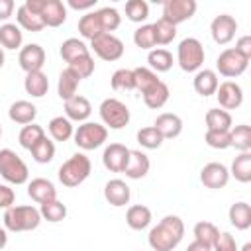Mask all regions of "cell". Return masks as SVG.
Listing matches in <instances>:
<instances>
[{"label": "cell", "instance_id": "cell-19", "mask_svg": "<svg viewBox=\"0 0 251 251\" xmlns=\"http://www.w3.org/2000/svg\"><path fill=\"white\" fill-rule=\"evenodd\" d=\"M27 196L37 204H45V202L57 198V190L51 180L39 176V178H33L27 182Z\"/></svg>", "mask_w": 251, "mask_h": 251}, {"label": "cell", "instance_id": "cell-22", "mask_svg": "<svg viewBox=\"0 0 251 251\" xmlns=\"http://www.w3.org/2000/svg\"><path fill=\"white\" fill-rule=\"evenodd\" d=\"M192 84H194V90H196L200 96L206 98V96L216 94L220 80H218L216 71H212V69H200V71H196Z\"/></svg>", "mask_w": 251, "mask_h": 251}, {"label": "cell", "instance_id": "cell-47", "mask_svg": "<svg viewBox=\"0 0 251 251\" xmlns=\"http://www.w3.org/2000/svg\"><path fill=\"white\" fill-rule=\"evenodd\" d=\"M137 143L145 149H157V147H161L163 137L153 126H147V127H141L137 131Z\"/></svg>", "mask_w": 251, "mask_h": 251}, {"label": "cell", "instance_id": "cell-21", "mask_svg": "<svg viewBox=\"0 0 251 251\" xmlns=\"http://www.w3.org/2000/svg\"><path fill=\"white\" fill-rule=\"evenodd\" d=\"M149 167H151L149 157L143 151L133 149V151H129V159H127V165H126L124 173H126L127 178L137 180V178H143L149 173Z\"/></svg>", "mask_w": 251, "mask_h": 251}, {"label": "cell", "instance_id": "cell-24", "mask_svg": "<svg viewBox=\"0 0 251 251\" xmlns=\"http://www.w3.org/2000/svg\"><path fill=\"white\" fill-rule=\"evenodd\" d=\"M151 220H153L151 210H149L147 206H143V204H133V206H129L127 212H126V224H127L131 229H135V231H141V229L149 227Z\"/></svg>", "mask_w": 251, "mask_h": 251}, {"label": "cell", "instance_id": "cell-13", "mask_svg": "<svg viewBox=\"0 0 251 251\" xmlns=\"http://www.w3.org/2000/svg\"><path fill=\"white\" fill-rule=\"evenodd\" d=\"M216 98H218V104L222 106V110H226V112L227 110H235L243 102V90H241V86L237 82L226 80V82L218 84Z\"/></svg>", "mask_w": 251, "mask_h": 251}, {"label": "cell", "instance_id": "cell-57", "mask_svg": "<svg viewBox=\"0 0 251 251\" xmlns=\"http://www.w3.org/2000/svg\"><path fill=\"white\" fill-rule=\"evenodd\" d=\"M6 243H8L6 229H4V227H0V249H4V247H6Z\"/></svg>", "mask_w": 251, "mask_h": 251}, {"label": "cell", "instance_id": "cell-11", "mask_svg": "<svg viewBox=\"0 0 251 251\" xmlns=\"http://www.w3.org/2000/svg\"><path fill=\"white\" fill-rule=\"evenodd\" d=\"M235 31H237V22L233 16L229 14H220L212 20L210 24V33H212V39L218 43V45H227L233 37H235Z\"/></svg>", "mask_w": 251, "mask_h": 251}, {"label": "cell", "instance_id": "cell-43", "mask_svg": "<svg viewBox=\"0 0 251 251\" xmlns=\"http://www.w3.org/2000/svg\"><path fill=\"white\" fill-rule=\"evenodd\" d=\"M133 43L139 49H155L157 41H155V31H153V24H143L133 31Z\"/></svg>", "mask_w": 251, "mask_h": 251}, {"label": "cell", "instance_id": "cell-1", "mask_svg": "<svg viewBox=\"0 0 251 251\" xmlns=\"http://www.w3.org/2000/svg\"><path fill=\"white\" fill-rule=\"evenodd\" d=\"M184 237V224L178 216H165L157 226L151 227L147 241L153 251H173Z\"/></svg>", "mask_w": 251, "mask_h": 251}, {"label": "cell", "instance_id": "cell-44", "mask_svg": "<svg viewBox=\"0 0 251 251\" xmlns=\"http://www.w3.org/2000/svg\"><path fill=\"white\" fill-rule=\"evenodd\" d=\"M133 71V82H135V88L139 92H145L147 88H151L155 82H159L161 78L157 76V73H153L149 67H137V69H131Z\"/></svg>", "mask_w": 251, "mask_h": 251}, {"label": "cell", "instance_id": "cell-14", "mask_svg": "<svg viewBox=\"0 0 251 251\" xmlns=\"http://www.w3.org/2000/svg\"><path fill=\"white\" fill-rule=\"evenodd\" d=\"M129 151L131 149H127L124 143H110L102 153L104 167L112 173H124L127 159H129Z\"/></svg>", "mask_w": 251, "mask_h": 251}, {"label": "cell", "instance_id": "cell-8", "mask_svg": "<svg viewBox=\"0 0 251 251\" xmlns=\"http://www.w3.org/2000/svg\"><path fill=\"white\" fill-rule=\"evenodd\" d=\"M90 49L102 61H118L124 55V41L114 33H100L90 41Z\"/></svg>", "mask_w": 251, "mask_h": 251}, {"label": "cell", "instance_id": "cell-36", "mask_svg": "<svg viewBox=\"0 0 251 251\" xmlns=\"http://www.w3.org/2000/svg\"><path fill=\"white\" fill-rule=\"evenodd\" d=\"M147 63H149V69L153 73H167L173 67V55H171V51H167L163 47H159V49L155 47L149 51Z\"/></svg>", "mask_w": 251, "mask_h": 251}, {"label": "cell", "instance_id": "cell-56", "mask_svg": "<svg viewBox=\"0 0 251 251\" xmlns=\"http://www.w3.org/2000/svg\"><path fill=\"white\" fill-rule=\"evenodd\" d=\"M186 251H212V247H208V245H204V243H200V241H192V243L186 247Z\"/></svg>", "mask_w": 251, "mask_h": 251}, {"label": "cell", "instance_id": "cell-52", "mask_svg": "<svg viewBox=\"0 0 251 251\" xmlns=\"http://www.w3.org/2000/svg\"><path fill=\"white\" fill-rule=\"evenodd\" d=\"M16 202V194L8 184H0V208L8 210L10 206H14Z\"/></svg>", "mask_w": 251, "mask_h": 251}, {"label": "cell", "instance_id": "cell-5", "mask_svg": "<svg viewBox=\"0 0 251 251\" xmlns=\"http://www.w3.org/2000/svg\"><path fill=\"white\" fill-rule=\"evenodd\" d=\"M0 176L10 184H24L29 178V169L16 151L0 149Z\"/></svg>", "mask_w": 251, "mask_h": 251}, {"label": "cell", "instance_id": "cell-54", "mask_svg": "<svg viewBox=\"0 0 251 251\" xmlns=\"http://www.w3.org/2000/svg\"><path fill=\"white\" fill-rule=\"evenodd\" d=\"M14 12V0H0V22H6Z\"/></svg>", "mask_w": 251, "mask_h": 251}, {"label": "cell", "instance_id": "cell-59", "mask_svg": "<svg viewBox=\"0 0 251 251\" xmlns=\"http://www.w3.org/2000/svg\"><path fill=\"white\" fill-rule=\"evenodd\" d=\"M241 251H251V243H245V245L241 247Z\"/></svg>", "mask_w": 251, "mask_h": 251}, {"label": "cell", "instance_id": "cell-40", "mask_svg": "<svg viewBox=\"0 0 251 251\" xmlns=\"http://www.w3.org/2000/svg\"><path fill=\"white\" fill-rule=\"evenodd\" d=\"M192 233H194V241H200V243L212 247L214 241H216L218 235H220V229H218L212 222H204V220H202V222H198V224L194 226Z\"/></svg>", "mask_w": 251, "mask_h": 251}, {"label": "cell", "instance_id": "cell-2", "mask_svg": "<svg viewBox=\"0 0 251 251\" xmlns=\"http://www.w3.org/2000/svg\"><path fill=\"white\" fill-rule=\"evenodd\" d=\"M2 222L8 231H14V233L31 231L41 224V214H39V208H35L31 204H24V206L14 204L4 212Z\"/></svg>", "mask_w": 251, "mask_h": 251}, {"label": "cell", "instance_id": "cell-50", "mask_svg": "<svg viewBox=\"0 0 251 251\" xmlns=\"http://www.w3.org/2000/svg\"><path fill=\"white\" fill-rule=\"evenodd\" d=\"M212 251H239L235 237L229 231H220L218 239L212 245Z\"/></svg>", "mask_w": 251, "mask_h": 251}, {"label": "cell", "instance_id": "cell-15", "mask_svg": "<svg viewBox=\"0 0 251 251\" xmlns=\"http://www.w3.org/2000/svg\"><path fill=\"white\" fill-rule=\"evenodd\" d=\"M18 63L25 71V75L41 71V67L45 65V51H43V47L37 45V43H29V45L22 47L20 55H18Z\"/></svg>", "mask_w": 251, "mask_h": 251}, {"label": "cell", "instance_id": "cell-39", "mask_svg": "<svg viewBox=\"0 0 251 251\" xmlns=\"http://www.w3.org/2000/svg\"><path fill=\"white\" fill-rule=\"evenodd\" d=\"M45 137V129L41 127V126H37V124H27V126H24L22 129H20V135H18V141H20V145L24 147V149H31L35 143H39L41 139Z\"/></svg>", "mask_w": 251, "mask_h": 251}, {"label": "cell", "instance_id": "cell-26", "mask_svg": "<svg viewBox=\"0 0 251 251\" xmlns=\"http://www.w3.org/2000/svg\"><path fill=\"white\" fill-rule=\"evenodd\" d=\"M24 88L29 96L33 98H43L49 90V78L43 71H35V73H27L25 80H24Z\"/></svg>", "mask_w": 251, "mask_h": 251}, {"label": "cell", "instance_id": "cell-6", "mask_svg": "<svg viewBox=\"0 0 251 251\" xmlns=\"http://www.w3.org/2000/svg\"><path fill=\"white\" fill-rule=\"evenodd\" d=\"M100 120H102V126H106V129H122L129 124V108L118 100V98H106L102 100L100 108Z\"/></svg>", "mask_w": 251, "mask_h": 251}, {"label": "cell", "instance_id": "cell-12", "mask_svg": "<svg viewBox=\"0 0 251 251\" xmlns=\"http://www.w3.org/2000/svg\"><path fill=\"white\" fill-rule=\"evenodd\" d=\"M200 180L206 188H212V190L224 188L229 180V169L224 163H216V161L208 163L200 171Z\"/></svg>", "mask_w": 251, "mask_h": 251}, {"label": "cell", "instance_id": "cell-33", "mask_svg": "<svg viewBox=\"0 0 251 251\" xmlns=\"http://www.w3.org/2000/svg\"><path fill=\"white\" fill-rule=\"evenodd\" d=\"M59 53H61V57H63L67 63H71V61H75V59H78V57L90 55L86 43H84L82 39H78V37H69V39H65V41L61 43Z\"/></svg>", "mask_w": 251, "mask_h": 251}, {"label": "cell", "instance_id": "cell-16", "mask_svg": "<svg viewBox=\"0 0 251 251\" xmlns=\"http://www.w3.org/2000/svg\"><path fill=\"white\" fill-rule=\"evenodd\" d=\"M104 198H106L108 204H112V206H116V208H122V206H126V204L129 202L131 190H129V186L126 184V180H122V178H112V180H108V182L104 184Z\"/></svg>", "mask_w": 251, "mask_h": 251}, {"label": "cell", "instance_id": "cell-4", "mask_svg": "<svg viewBox=\"0 0 251 251\" xmlns=\"http://www.w3.org/2000/svg\"><path fill=\"white\" fill-rule=\"evenodd\" d=\"M204 45L196 37H184L176 47V61L184 73H196L204 65Z\"/></svg>", "mask_w": 251, "mask_h": 251}, {"label": "cell", "instance_id": "cell-32", "mask_svg": "<svg viewBox=\"0 0 251 251\" xmlns=\"http://www.w3.org/2000/svg\"><path fill=\"white\" fill-rule=\"evenodd\" d=\"M16 20H18V25L24 27L25 31H33V33H35V31H41V29L45 27L41 16H39V14H33L31 10H27L25 4H22V6L16 10Z\"/></svg>", "mask_w": 251, "mask_h": 251}, {"label": "cell", "instance_id": "cell-18", "mask_svg": "<svg viewBox=\"0 0 251 251\" xmlns=\"http://www.w3.org/2000/svg\"><path fill=\"white\" fill-rule=\"evenodd\" d=\"M92 114V106L88 98L76 94L69 100H65V118L71 122H86L88 116Z\"/></svg>", "mask_w": 251, "mask_h": 251}, {"label": "cell", "instance_id": "cell-55", "mask_svg": "<svg viewBox=\"0 0 251 251\" xmlns=\"http://www.w3.org/2000/svg\"><path fill=\"white\" fill-rule=\"evenodd\" d=\"M69 6H71L73 10H90V8L96 6V0H82V2H78V0H69Z\"/></svg>", "mask_w": 251, "mask_h": 251}, {"label": "cell", "instance_id": "cell-17", "mask_svg": "<svg viewBox=\"0 0 251 251\" xmlns=\"http://www.w3.org/2000/svg\"><path fill=\"white\" fill-rule=\"evenodd\" d=\"M153 127L161 133L163 139H175L182 133V120H180V116H176L173 112H163L157 116Z\"/></svg>", "mask_w": 251, "mask_h": 251}, {"label": "cell", "instance_id": "cell-31", "mask_svg": "<svg viewBox=\"0 0 251 251\" xmlns=\"http://www.w3.org/2000/svg\"><path fill=\"white\" fill-rule=\"evenodd\" d=\"M24 41V33L16 24H2L0 25V45L2 49H20Z\"/></svg>", "mask_w": 251, "mask_h": 251}, {"label": "cell", "instance_id": "cell-3", "mask_svg": "<svg viewBox=\"0 0 251 251\" xmlns=\"http://www.w3.org/2000/svg\"><path fill=\"white\" fill-rule=\"evenodd\" d=\"M90 171H92V163L90 159L84 155V153H75L71 155L61 167H59V180L63 186L67 188H75L78 184H82L88 176H90Z\"/></svg>", "mask_w": 251, "mask_h": 251}, {"label": "cell", "instance_id": "cell-46", "mask_svg": "<svg viewBox=\"0 0 251 251\" xmlns=\"http://www.w3.org/2000/svg\"><path fill=\"white\" fill-rule=\"evenodd\" d=\"M126 16L129 22L141 24L149 18V4L145 0H129L126 2Z\"/></svg>", "mask_w": 251, "mask_h": 251}, {"label": "cell", "instance_id": "cell-51", "mask_svg": "<svg viewBox=\"0 0 251 251\" xmlns=\"http://www.w3.org/2000/svg\"><path fill=\"white\" fill-rule=\"evenodd\" d=\"M204 139L212 149H227L229 147V131H206Z\"/></svg>", "mask_w": 251, "mask_h": 251}, {"label": "cell", "instance_id": "cell-58", "mask_svg": "<svg viewBox=\"0 0 251 251\" xmlns=\"http://www.w3.org/2000/svg\"><path fill=\"white\" fill-rule=\"evenodd\" d=\"M4 67V51H2V47H0V69Z\"/></svg>", "mask_w": 251, "mask_h": 251}, {"label": "cell", "instance_id": "cell-25", "mask_svg": "<svg viewBox=\"0 0 251 251\" xmlns=\"http://www.w3.org/2000/svg\"><path fill=\"white\" fill-rule=\"evenodd\" d=\"M141 94H143V102H145L147 108L159 110V108H163V106L167 104V100H169V96H171V90H169V86H167L163 80H159V82H155L151 88H147V90L141 92Z\"/></svg>", "mask_w": 251, "mask_h": 251}, {"label": "cell", "instance_id": "cell-10", "mask_svg": "<svg viewBox=\"0 0 251 251\" xmlns=\"http://www.w3.org/2000/svg\"><path fill=\"white\" fill-rule=\"evenodd\" d=\"M196 2L194 0H165L163 2V20L178 25L186 20H190L196 14Z\"/></svg>", "mask_w": 251, "mask_h": 251}, {"label": "cell", "instance_id": "cell-35", "mask_svg": "<svg viewBox=\"0 0 251 251\" xmlns=\"http://www.w3.org/2000/svg\"><path fill=\"white\" fill-rule=\"evenodd\" d=\"M229 175L239 182H249L251 180V151H243L233 159Z\"/></svg>", "mask_w": 251, "mask_h": 251}, {"label": "cell", "instance_id": "cell-37", "mask_svg": "<svg viewBox=\"0 0 251 251\" xmlns=\"http://www.w3.org/2000/svg\"><path fill=\"white\" fill-rule=\"evenodd\" d=\"M229 147H235L239 153L251 151V127L247 124H239L229 129Z\"/></svg>", "mask_w": 251, "mask_h": 251}, {"label": "cell", "instance_id": "cell-60", "mask_svg": "<svg viewBox=\"0 0 251 251\" xmlns=\"http://www.w3.org/2000/svg\"><path fill=\"white\" fill-rule=\"evenodd\" d=\"M0 137H2V126H0Z\"/></svg>", "mask_w": 251, "mask_h": 251}, {"label": "cell", "instance_id": "cell-9", "mask_svg": "<svg viewBox=\"0 0 251 251\" xmlns=\"http://www.w3.org/2000/svg\"><path fill=\"white\" fill-rule=\"evenodd\" d=\"M247 65H249V61L243 59L233 47L224 49L218 55V59H216V71L222 76H227V78H235V76L243 75L245 69H247Z\"/></svg>", "mask_w": 251, "mask_h": 251}, {"label": "cell", "instance_id": "cell-20", "mask_svg": "<svg viewBox=\"0 0 251 251\" xmlns=\"http://www.w3.org/2000/svg\"><path fill=\"white\" fill-rule=\"evenodd\" d=\"M41 20L47 27H59L67 20V6L61 0H45L41 10Z\"/></svg>", "mask_w": 251, "mask_h": 251}, {"label": "cell", "instance_id": "cell-29", "mask_svg": "<svg viewBox=\"0 0 251 251\" xmlns=\"http://www.w3.org/2000/svg\"><path fill=\"white\" fill-rule=\"evenodd\" d=\"M78 33L84 37V39H94L98 37L100 33H104L102 29V24H100V18H98V12H86L80 20H78Z\"/></svg>", "mask_w": 251, "mask_h": 251}, {"label": "cell", "instance_id": "cell-27", "mask_svg": "<svg viewBox=\"0 0 251 251\" xmlns=\"http://www.w3.org/2000/svg\"><path fill=\"white\" fill-rule=\"evenodd\" d=\"M80 78L67 67L59 73V80H57V94L61 100H69L73 96H76V88H78Z\"/></svg>", "mask_w": 251, "mask_h": 251}, {"label": "cell", "instance_id": "cell-23", "mask_svg": "<svg viewBox=\"0 0 251 251\" xmlns=\"http://www.w3.org/2000/svg\"><path fill=\"white\" fill-rule=\"evenodd\" d=\"M8 116H10L12 122L22 124V126H27V124H33V120L37 116V108L29 100H16L10 106Z\"/></svg>", "mask_w": 251, "mask_h": 251}, {"label": "cell", "instance_id": "cell-48", "mask_svg": "<svg viewBox=\"0 0 251 251\" xmlns=\"http://www.w3.org/2000/svg\"><path fill=\"white\" fill-rule=\"evenodd\" d=\"M110 84H112L114 90H133V88H135L133 71H131V69H118V71L112 75Z\"/></svg>", "mask_w": 251, "mask_h": 251}, {"label": "cell", "instance_id": "cell-41", "mask_svg": "<svg viewBox=\"0 0 251 251\" xmlns=\"http://www.w3.org/2000/svg\"><path fill=\"white\" fill-rule=\"evenodd\" d=\"M29 153H31V157H33L37 163L47 165V163H51L53 157H55V143H53L51 139H47V135H45L39 143H35V145L29 149Z\"/></svg>", "mask_w": 251, "mask_h": 251}, {"label": "cell", "instance_id": "cell-34", "mask_svg": "<svg viewBox=\"0 0 251 251\" xmlns=\"http://www.w3.org/2000/svg\"><path fill=\"white\" fill-rule=\"evenodd\" d=\"M47 129H49V135L55 139V141H69L75 133L73 129V122L67 120L65 116H55L49 124H47Z\"/></svg>", "mask_w": 251, "mask_h": 251}, {"label": "cell", "instance_id": "cell-30", "mask_svg": "<svg viewBox=\"0 0 251 251\" xmlns=\"http://www.w3.org/2000/svg\"><path fill=\"white\" fill-rule=\"evenodd\" d=\"M206 127L208 131H229L231 129V114L220 108H212L206 112Z\"/></svg>", "mask_w": 251, "mask_h": 251}, {"label": "cell", "instance_id": "cell-49", "mask_svg": "<svg viewBox=\"0 0 251 251\" xmlns=\"http://www.w3.org/2000/svg\"><path fill=\"white\" fill-rule=\"evenodd\" d=\"M69 69L82 80V78H88L92 73H94V59L90 55H84V57H78L75 61L69 63Z\"/></svg>", "mask_w": 251, "mask_h": 251}, {"label": "cell", "instance_id": "cell-7", "mask_svg": "<svg viewBox=\"0 0 251 251\" xmlns=\"http://www.w3.org/2000/svg\"><path fill=\"white\" fill-rule=\"evenodd\" d=\"M73 137H75L76 147H80L82 151H92L108 139V129H106V126H102L98 122H82L75 129Z\"/></svg>", "mask_w": 251, "mask_h": 251}, {"label": "cell", "instance_id": "cell-38", "mask_svg": "<svg viewBox=\"0 0 251 251\" xmlns=\"http://www.w3.org/2000/svg\"><path fill=\"white\" fill-rule=\"evenodd\" d=\"M39 214H41V220H47L51 224H57V222H63L67 218V206L61 202V200H49L45 204L39 206Z\"/></svg>", "mask_w": 251, "mask_h": 251}, {"label": "cell", "instance_id": "cell-53", "mask_svg": "<svg viewBox=\"0 0 251 251\" xmlns=\"http://www.w3.org/2000/svg\"><path fill=\"white\" fill-rule=\"evenodd\" d=\"M243 59H251V35H241L239 39H237V43H235V47H233Z\"/></svg>", "mask_w": 251, "mask_h": 251}, {"label": "cell", "instance_id": "cell-45", "mask_svg": "<svg viewBox=\"0 0 251 251\" xmlns=\"http://www.w3.org/2000/svg\"><path fill=\"white\" fill-rule=\"evenodd\" d=\"M153 31H155V41L157 45H169L175 37H176V25L165 22L163 18H159L153 24Z\"/></svg>", "mask_w": 251, "mask_h": 251}, {"label": "cell", "instance_id": "cell-28", "mask_svg": "<svg viewBox=\"0 0 251 251\" xmlns=\"http://www.w3.org/2000/svg\"><path fill=\"white\" fill-rule=\"evenodd\" d=\"M229 224L235 229H249L251 227V206L247 202H235L229 206Z\"/></svg>", "mask_w": 251, "mask_h": 251}, {"label": "cell", "instance_id": "cell-42", "mask_svg": "<svg viewBox=\"0 0 251 251\" xmlns=\"http://www.w3.org/2000/svg\"><path fill=\"white\" fill-rule=\"evenodd\" d=\"M96 12H98V18H100V24H102L104 33H112L114 29L120 27V24H122V16H120V12H118L116 8H112V6H104V8L96 10Z\"/></svg>", "mask_w": 251, "mask_h": 251}]
</instances>
